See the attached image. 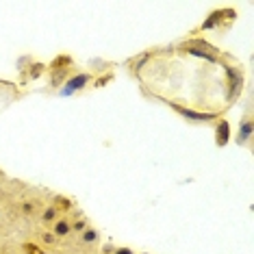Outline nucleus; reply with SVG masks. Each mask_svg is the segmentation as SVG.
<instances>
[{"label":"nucleus","instance_id":"nucleus-16","mask_svg":"<svg viewBox=\"0 0 254 254\" xmlns=\"http://www.w3.org/2000/svg\"><path fill=\"white\" fill-rule=\"evenodd\" d=\"M42 241H44L46 246H55L59 239H57V237H55L53 233H42Z\"/></svg>","mask_w":254,"mask_h":254},{"label":"nucleus","instance_id":"nucleus-7","mask_svg":"<svg viewBox=\"0 0 254 254\" xmlns=\"http://www.w3.org/2000/svg\"><path fill=\"white\" fill-rule=\"evenodd\" d=\"M46 72H48V65H46V63H33L31 67H26L24 72H20V74H22V83H26V80H37V78H42Z\"/></svg>","mask_w":254,"mask_h":254},{"label":"nucleus","instance_id":"nucleus-10","mask_svg":"<svg viewBox=\"0 0 254 254\" xmlns=\"http://www.w3.org/2000/svg\"><path fill=\"white\" fill-rule=\"evenodd\" d=\"M152 55H154L152 50H148V53H141V55H137L135 59H130V61H128V65H130L128 70H130V74H139L141 65H143V63H146V61H148Z\"/></svg>","mask_w":254,"mask_h":254},{"label":"nucleus","instance_id":"nucleus-2","mask_svg":"<svg viewBox=\"0 0 254 254\" xmlns=\"http://www.w3.org/2000/svg\"><path fill=\"white\" fill-rule=\"evenodd\" d=\"M226 72V80H228V102H233L239 98L241 89H244V70H241V63H235V59H230V63L222 65Z\"/></svg>","mask_w":254,"mask_h":254},{"label":"nucleus","instance_id":"nucleus-1","mask_svg":"<svg viewBox=\"0 0 254 254\" xmlns=\"http://www.w3.org/2000/svg\"><path fill=\"white\" fill-rule=\"evenodd\" d=\"M167 107H172L174 111L181 115V118L185 120V122L189 124H215L219 118H222V113H209V111H193V109L189 107H183L178 105L176 100H163Z\"/></svg>","mask_w":254,"mask_h":254},{"label":"nucleus","instance_id":"nucleus-3","mask_svg":"<svg viewBox=\"0 0 254 254\" xmlns=\"http://www.w3.org/2000/svg\"><path fill=\"white\" fill-rule=\"evenodd\" d=\"M94 80V74L91 72H76L72 74L70 78L63 83L61 89H57L59 96H74V94H80L83 89H87V85Z\"/></svg>","mask_w":254,"mask_h":254},{"label":"nucleus","instance_id":"nucleus-17","mask_svg":"<svg viewBox=\"0 0 254 254\" xmlns=\"http://www.w3.org/2000/svg\"><path fill=\"white\" fill-rule=\"evenodd\" d=\"M115 248H118V246H113V244H105V246H102V254H113Z\"/></svg>","mask_w":254,"mask_h":254},{"label":"nucleus","instance_id":"nucleus-19","mask_svg":"<svg viewBox=\"0 0 254 254\" xmlns=\"http://www.w3.org/2000/svg\"><path fill=\"white\" fill-rule=\"evenodd\" d=\"M143 254H148V252H143Z\"/></svg>","mask_w":254,"mask_h":254},{"label":"nucleus","instance_id":"nucleus-15","mask_svg":"<svg viewBox=\"0 0 254 254\" xmlns=\"http://www.w3.org/2000/svg\"><path fill=\"white\" fill-rule=\"evenodd\" d=\"M33 63H35V61H33V57H31V55L20 57V59H18V70H20V72H24L26 67H31V65H33Z\"/></svg>","mask_w":254,"mask_h":254},{"label":"nucleus","instance_id":"nucleus-5","mask_svg":"<svg viewBox=\"0 0 254 254\" xmlns=\"http://www.w3.org/2000/svg\"><path fill=\"white\" fill-rule=\"evenodd\" d=\"M233 13H235L233 9H217V11H213V13L209 15V20L200 24L198 31H211V28H219V26H222V20L228 18V15H233Z\"/></svg>","mask_w":254,"mask_h":254},{"label":"nucleus","instance_id":"nucleus-6","mask_svg":"<svg viewBox=\"0 0 254 254\" xmlns=\"http://www.w3.org/2000/svg\"><path fill=\"white\" fill-rule=\"evenodd\" d=\"M228 141H230V124H228V120L219 118L215 122V146L224 148Z\"/></svg>","mask_w":254,"mask_h":254},{"label":"nucleus","instance_id":"nucleus-4","mask_svg":"<svg viewBox=\"0 0 254 254\" xmlns=\"http://www.w3.org/2000/svg\"><path fill=\"white\" fill-rule=\"evenodd\" d=\"M235 143L239 148H252V107L248 102L244 118L239 120V128H237L235 135Z\"/></svg>","mask_w":254,"mask_h":254},{"label":"nucleus","instance_id":"nucleus-18","mask_svg":"<svg viewBox=\"0 0 254 254\" xmlns=\"http://www.w3.org/2000/svg\"><path fill=\"white\" fill-rule=\"evenodd\" d=\"M113 254H135V252H132L130 248H115Z\"/></svg>","mask_w":254,"mask_h":254},{"label":"nucleus","instance_id":"nucleus-11","mask_svg":"<svg viewBox=\"0 0 254 254\" xmlns=\"http://www.w3.org/2000/svg\"><path fill=\"white\" fill-rule=\"evenodd\" d=\"M59 217H61V215H59V209H57L55 204H48V206L44 209V213H42V224H44V226H48V224L53 226V224H55Z\"/></svg>","mask_w":254,"mask_h":254},{"label":"nucleus","instance_id":"nucleus-8","mask_svg":"<svg viewBox=\"0 0 254 254\" xmlns=\"http://www.w3.org/2000/svg\"><path fill=\"white\" fill-rule=\"evenodd\" d=\"M72 233V224H70V217H59L57 222L53 224V235L57 239H63V237H67Z\"/></svg>","mask_w":254,"mask_h":254},{"label":"nucleus","instance_id":"nucleus-14","mask_svg":"<svg viewBox=\"0 0 254 254\" xmlns=\"http://www.w3.org/2000/svg\"><path fill=\"white\" fill-rule=\"evenodd\" d=\"M55 202H57V204H61V206H59V213H61V211L70 213V211L74 209V206H72V202L67 200V198H63V195H55ZM57 204H55V206H57Z\"/></svg>","mask_w":254,"mask_h":254},{"label":"nucleus","instance_id":"nucleus-12","mask_svg":"<svg viewBox=\"0 0 254 254\" xmlns=\"http://www.w3.org/2000/svg\"><path fill=\"white\" fill-rule=\"evenodd\" d=\"M70 224H72V233H83L85 228L89 226V219L85 215H78V217H70Z\"/></svg>","mask_w":254,"mask_h":254},{"label":"nucleus","instance_id":"nucleus-9","mask_svg":"<svg viewBox=\"0 0 254 254\" xmlns=\"http://www.w3.org/2000/svg\"><path fill=\"white\" fill-rule=\"evenodd\" d=\"M78 241L83 246H96V244H100V233L94 228V226H87L80 233V237H78Z\"/></svg>","mask_w":254,"mask_h":254},{"label":"nucleus","instance_id":"nucleus-13","mask_svg":"<svg viewBox=\"0 0 254 254\" xmlns=\"http://www.w3.org/2000/svg\"><path fill=\"white\" fill-rule=\"evenodd\" d=\"M115 78V74L113 72H102V74H98V76H94V80H91V83H94V85H91V87H105V85L107 83H111V80Z\"/></svg>","mask_w":254,"mask_h":254}]
</instances>
